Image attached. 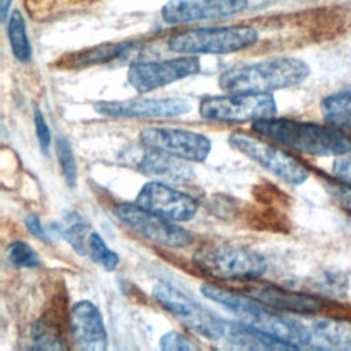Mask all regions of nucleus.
Masks as SVG:
<instances>
[{
	"mask_svg": "<svg viewBox=\"0 0 351 351\" xmlns=\"http://www.w3.org/2000/svg\"><path fill=\"white\" fill-rule=\"evenodd\" d=\"M252 129L256 134L302 154L339 156L351 152V137L328 125L270 117L252 122Z\"/></svg>",
	"mask_w": 351,
	"mask_h": 351,
	"instance_id": "obj_1",
	"label": "nucleus"
},
{
	"mask_svg": "<svg viewBox=\"0 0 351 351\" xmlns=\"http://www.w3.org/2000/svg\"><path fill=\"white\" fill-rule=\"evenodd\" d=\"M200 292L214 303L232 311L241 324L269 335L280 341L300 347L310 344V329L299 321L287 318L250 296L239 295L214 284H204Z\"/></svg>",
	"mask_w": 351,
	"mask_h": 351,
	"instance_id": "obj_2",
	"label": "nucleus"
},
{
	"mask_svg": "<svg viewBox=\"0 0 351 351\" xmlns=\"http://www.w3.org/2000/svg\"><path fill=\"white\" fill-rule=\"evenodd\" d=\"M310 74L306 62L293 56H278L225 70L218 77L223 92L271 93L302 84Z\"/></svg>",
	"mask_w": 351,
	"mask_h": 351,
	"instance_id": "obj_3",
	"label": "nucleus"
},
{
	"mask_svg": "<svg viewBox=\"0 0 351 351\" xmlns=\"http://www.w3.org/2000/svg\"><path fill=\"white\" fill-rule=\"evenodd\" d=\"M192 261L202 273L225 281H251L267 269L266 259L259 252L226 241L200 245Z\"/></svg>",
	"mask_w": 351,
	"mask_h": 351,
	"instance_id": "obj_4",
	"label": "nucleus"
},
{
	"mask_svg": "<svg viewBox=\"0 0 351 351\" xmlns=\"http://www.w3.org/2000/svg\"><path fill=\"white\" fill-rule=\"evenodd\" d=\"M259 32L245 23L203 26L180 30L167 38V48L184 55H223L252 47Z\"/></svg>",
	"mask_w": 351,
	"mask_h": 351,
	"instance_id": "obj_5",
	"label": "nucleus"
},
{
	"mask_svg": "<svg viewBox=\"0 0 351 351\" xmlns=\"http://www.w3.org/2000/svg\"><path fill=\"white\" fill-rule=\"evenodd\" d=\"M277 104L271 93L225 92L202 97L199 112L210 122L244 123L274 117Z\"/></svg>",
	"mask_w": 351,
	"mask_h": 351,
	"instance_id": "obj_6",
	"label": "nucleus"
},
{
	"mask_svg": "<svg viewBox=\"0 0 351 351\" xmlns=\"http://www.w3.org/2000/svg\"><path fill=\"white\" fill-rule=\"evenodd\" d=\"M154 299L188 329L214 341H223L229 322L200 306L192 298L167 282L152 288Z\"/></svg>",
	"mask_w": 351,
	"mask_h": 351,
	"instance_id": "obj_7",
	"label": "nucleus"
},
{
	"mask_svg": "<svg viewBox=\"0 0 351 351\" xmlns=\"http://www.w3.org/2000/svg\"><path fill=\"white\" fill-rule=\"evenodd\" d=\"M112 213L121 223L151 243L170 248H184L193 241L186 229L137 203H117L112 206Z\"/></svg>",
	"mask_w": 351,
	"mask_h": 351,
	"instance_id": "obj_8",
	"label": "nucleus"
},
{
	"mask_svg": "<svg viewBox=\"0 0 351 351\" xmlns=\"http://www.w3.org/2000/svg\"><path fill=\"white\" fill-rule=\"evenodd\" d=\"M229 144L236 151L250 158L252 162L258 163L261 167L270 171L273 176L287 184L300 185L307 181L310 176L308 169L295 156L270 143L262 141L247 133H232L229 136Z\"/></svg>",
	"mask_w": 351,
	"mask_h": 351,
	"instance_id": "obj_9",
	"label": "nucleus"
},
{
	"mask_svg": "<svg viewBox=\"0 0 351 351\" xmlns=\"http://www.w3.org/2000/svg\"><path fill=\"white\" fill-rule=\"evenodd\" d=\"M200 71V60L195 55L165 60H140L129 66L126 78L138 93H148L165 85L181 81Z\"/></svg>",
	"mask_w": 351,
	"mask_h": 351,
	"instance_id": "obj_10",
	"label": "nucleus"
},
{
	"mask_svg": "<svg viewBox=\"0 0 351 351\" xmlns=\"http://www.w3.org/2000/svg\"><path fill=\"white\" fill-rule=\"evenodd\" d=\"M138 138L147 149L165 152L186 162H204L211 152V140L188 129L151 126L141 129Z\"/></svg>",
	"mask_w": 351,
	"mask_h": 351,
	"instance_id": "obj_11",
	"label": "nucleus"
},
{
	"mask_svg": "<svg viewBox=\"0 0 351 351\" xmlns=\"http://www.w3.org/2000/svg\"><path fill=\"white\" fill-rule=\"evenodd\" d=\"M134 203L174 222L191 221L199 210L197 202L191 195L156 180L140 188Z\"/></svg>",
	"mask_w": 351,
	"mask_h": 351,
	"instance_id": "obj_12",
	"label": "nucleus"
},
{
	"mask_svg": "<svg viewBox=\"0 0 351 351\" xmlns=\"http://www.w3.org/2000/svg\"><path fill=\"white\" fill-rule=\"evenodd\" d=\"M93 108L112 118H171L189 112L191 103L182 97H141L97 101Z\"/></svg>",
	"mask_w": 351,
	"mask_h": 351,
	"instance_id": "obj_13",
	"label": "nucleus"
},
{
	"mask_svg": "<svg viewBox=\"0 0 351 351\" xmlns=\"http://www.w3.org/2000/svg\"><path fill=\"white\" fill-rule=\"evenodd\" d=\"M248 0H169L162 7V19L182 25L204 19L232 16L247 7Z\"/></svg>",
	"mask_w": 351,
	"mask_h": 351,
	"instance_id": "obj_14",
	"label": "nucleus"
},
{
	"mask_svg": "<svg viewBox=\"0 0 351 351\" xmlns=\"http://www.w3.org/2000/svg\"><path fill=\"white\" fill-rule=\"evenodd\" d=\"M70 335L75 346L85 351H104L108 347V336L103 315L96 304L80 300L70 308Z\"/></svg>",
	"mask_w": 351,
	"mask_h": 351,
	"instance_id": "obj_15",
	"label": "nucleus"
},
{
	"mask_svg": "<svg viewBox=\"0 0 351 351\" xmlns=\"http://www.w3.org/2000/svg\"><path fill=\"white\" fill-rule=\"evenodd\" d=\"M247 295L256 302L276 310L298 314H315L324 307V302L313 295L289 291L273 284H258L247 288Z\"/></svg>",
	"mask_w": 351,
	"mask_h": 351,
	"instance_id": "obj_16",
	"label": "nucleus"
},
{
	"mask_svg": "<svg viewBox=\"0 0 351 351\" xmlns=\"http://www.w3.org/2000/svg\"><path fill=\"white\" fill-rule=\"evenodd\" d=\"M138 170L156 180V181H169V182H188L193 178L195 173L191 166L186 165V160L177 156L147 149L138 162Z\"/></svg>",
	"mask_w": 351,
	"mask_h": 351,
	"instance_id": "obj_17",
	"label": "nucleus"
},
{
	"mask_svg": "<svg viewBox=\"0 0 351 351\" xmlns=\"http://www.w3.org/2000/svg\"><path fill=\"white\" fill-rule=\"evenodd\" d=\"M310 329V344L328 350H351V321L324 318Z\"/></svg>",
	"mask_w": 351,
	"mask_h": 351,
	"instance_id": "obj_18",
	"label": "nucleus"
},
{
	"mask_svg": "<svg viewBox=\"0 0 351 351\" xmlns=\"http://www.w3.org/2000/svg\"><path fill=\"white\" fill-rule=\"evenodd\" d=\"M133 45H134V41H117V43L97 44L89 48H84L74 53H69L67 56H63L58 63L64 67H86V66L100 64L122 56Z\"/></svg>",
	"mask_w": 351,
	"mask_h": 351,
	"instance_id": "obj_19",
	"label": "nucleus"
},
{
	"mask_svg": "<svg viewBox=\"0 0 351 351\" xmlns=\"http://www.w3.org/2000/svg\"><path fill=\"white\" fill-rule=\"evenodd\" d=\"M322 119L339 130L351 129V85L343 86L322 97L319 103Z\"/></svg>",
	"mask_w": 351,
	"mask_h": 351,
	"instance_id": "obj_20",
	"label": "nucleus"
},
{
	"mask_svg": "<svg viewBox=\"0 0 351 351\" xmlns=\"http://www.w3.org/2000/svg\"><path fill=\"white\" fill-rule=\"evenodd\" d=\"M7 32L10 47L15 59L21 63H27L32 59V45L27 37L25 18L18 10L12 11L8 21Z\"/></svg>",
	"mask_w": 351,
	"mask_h": 351,
	"instance_id": "obj_21",
	"label": "nucleus"
},
{
	"mask_svg": "<svg viewBox=\"0 0 351 351\" xmlns=\"http://www.w3.org/2000/svg\"><path fill=\"white\" fill-rule=\"evenodd\" d=\"M56 229L59 234L73 247V250L78 254L86 252L88 243V223L77 214L69 213L62 222H58Z\"/></svg>",
	"mask_w": 351,
	"mask_h": 351,
	"instance_id": "obj_22",
	"label": "nucleus"
},
{
	"mask_svg": "<svg viewBox=\"0 0 351 351\" xmlns=\"http://www.w3.org/2000/svg\"><path fill=\"white\" fill-rule=\"evenodd\" d=\"M32 348L36 350H63L64 344L60 332L53 321L48 318L37 319L30 332Z\"/></svg>",
	"mask_w": 351,
	"mask_h": 351,
	"instance_id": "obj_23",
	"label": "nucleus"
},
{
	"mask_svg": "<svg viewBox=\"0 0 351 351\" xmlns=\"http://www.w3.org/2000/svg\"><path fill=\"white\" fill-rule=\"evenodd\" d=\"M86 252L97 266L103 267L107 271L115 270L119 265L118 254L114 250L108 248L103 237L96 232L89 233L88 243H86Z\"/></svg>",
	"mask_w": 351,
	"mask_h": 351,
	"instance_id": "obj_24",
	"label": "nucleus"
},
{
	"mask_svg": "<svg viewBox=\"0 0 351 351\" xmlns=\"http://www.w3.org/2000/svg\"><path fill=\"white\" fill-rule=\"evenodd\" d=\"M55 152H56V158H58L66 184L70 188H74V185L77 184L78 169H77V160L69 140L64 137H58L55 143Z\"/></svg>",
	"mask_w": 351,
	"mask_h": 351,
	"instance_id": "obj_25",
	"label": "nucleus"
},
{
	"mask_svg": "<svg viewBox=\"0 0 351 351\" xmlns=\"http://www.w3.org/2000/svg\"><path fill=\"white\" fill-rule=\"evenodd\" d=\"M7 258L15 267L32 269L40 265V259L34 248L23 240L11 241L7 247Z\"/></svg>",
	"mask_w": 351,
	"mask_h": 351,
	"instance_id": "obj_26",
	"label": "nucleus"
},
{
	"mask_svg": "<svg viewBox=\"0 0 351 351\" xmlns=\"http://www.w3.org/2000/svg\"><path fill=\"white\" fill-rule=\"evenodd\" d=\"M159 347L166 351H191L195 350V346L181 333L176 330L166 332L159 341Z\"/></svg>",
	"mask_w": 351,
	"mask_h": 351,
	"instance_id": "obj_27",
	"label": "nucleus"
},
{
	"mask_svg": "<svg viewBox=\"0 0 351 351\" xmlns=\"http://www.w3.org/2000/svg\"><path fill=\"white\" fill-rule=\"evenodd\" d=\"M33 119H34L36 136H37V140H38L41 152H43L44 155H48V154H49V148H51L52 137H51V130H49V128H48V125H47V122H45V118H44V115L41 114V111H40L38 107L34 108Z\"/></svg>",
	"mask_w": 351,
	"mask_h": 351,
	"instance_id": "obj_28",
	"label": "nucleus"
},
{
	"mask_svg": "<svg viewBox=\"0 0 351 351\" xmlns=\"http://www.w3.org/2000/svg\"><path fill=\"white\" fill-rule=\"evenodd\" d=\"M328 191L330 197L346 211L351 214V185L346 182L329 184Z\"/></svg>",
	"mask_w": 351,
	"mask_h": 351,
	"instance_id": "obj_29",
	"label": "nucleus"
},
{
	"mask_svg": "<svg viewBox=\"0 0 351 351\" xmlns=\"http://www.w3.org/2000/svg\"><path fill=\"white\" fill-rule=\"evenodd\" d=\"M332 173L339 181L351 185V154L339 155L333 160Z\"/></svg>",
	"mask_w": 351,
	"mask_h": 351,
	"instance_id": "obj_30",
	"label": "nucleus"
},
{
	"mask_svg": "<svg viewBox=\"0 0 351 351\" xmlns=\"http://www.w3.org/2000/svg\"><path fill=\"white\" fill-rule=\"evenodd\" d=\"M25 226L26 229L37 239L43 240V241H48V234L44 229V226L41 225V221L40 218L36 215V214H29L26 218H25Z\"/></svg>",
	"mask_w": 351,
	"mask_h": 351,
	"instance_id": "obj_31",
	"label": "nucleus"
},
{
	"mask_svg": "<svg viewBox=\"0 0 351 351\" xmlns=\"http://www.w3.org/2000/svg\"><path fill=\"white\" fill-rule=\"evenodd\" d=\"M11 1H12V0H0V3H1L0 12H1V21H3V22L7 19L8 8H10V5H11Z\"/></svg>",
	"mask_w": 351,
	"mask_h": 351,
	"instance_id": "obj_32",
	"label": "nucleus"
}]
</instances>
